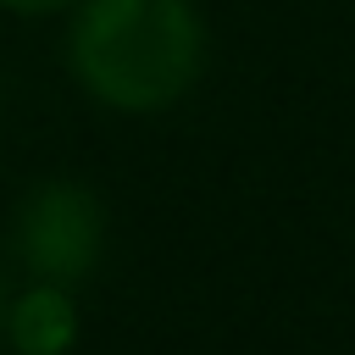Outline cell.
<instances>
[{
  "label": "cell",
  "instance_id": "7a4b0ae2",
  "mask_svg": "<svg viewBox=\"0 0 355 355\" xmlns=\"http://www.w3.org/2000/svg\"><path fill=\"white\" fill-rule=\"evenodd\" d=\"M100 244H105L100 200L72 178L39 183L17 211V255L44 283H67V288L83 283L100 261Z\"/></svg>",
  "mask_w": 355,
  "mask_h": 355
},
{
  "label": "cell",
  "instance_id": "5b68a950",
  "mask_svg": "<svg viewBox=\"0 0 355 355\" xmlns=\"http://www.w3.org/2000/svg\"><path fill=\"white\" fill-rule=\"evenodd\" d=\"M0 338H6V283H0Z\"/></svg>",
  "mask_w": 355,
  "mask_h": 355
},
{
  "label": "cell",
  "instance_id": "277c9868",
  "mask_svg": "<svg viewBox=\"0 0 355 355\" xmlns=\"http://www.w3.org/2000/svg\"><path fill=\"white\" fill-rule=\"evenodd\" d=\"M67 6H78V0H0V11H17V17H50Z\"/></svg>",
  "mask_w": 355,
  "mask_h": 355
},
{
  "label": "cell",
  "instance_id": "6da1fadb",
  "mask_svg": "<svg viewBox=\"0 0 355 355\" xmlns=\"http://www.w3.org/2000/svg\"><path fill=\"white\" fill-rule=\"evenodd\" d=\"M67 61L100 105L161 111L200 78L205 28L189 0H78Z\"/></svg>",
  "mask_w": 355,
  "mask_h": 355
},
{
  "label": "cell",
  "instance_id": "3957f363",
  "mask_svg": "<svg viewBox=\"0 0 355 355\" xmlns=\"http://www.w3.org/2000/svg\"><path fill=\"white\" fill-rule=\"evenodd\" d=\"M6 344L17 355H67L78 344V305L67 283L33 277L17 300H6Z\"/></svg>",
  "mask_w": 355,
  "mask_h": 355
}]
</instances>
